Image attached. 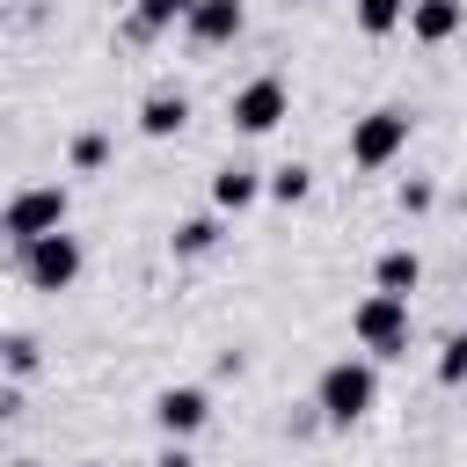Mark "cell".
I'll use <instances>...</instances> for the list:
<instances>
[{"instance_id":"obj_1","label":"cell","mask_w":467,"mask_h":467,"mask_svg":"<svg viewBox=\"0 0 467 467\" xmlns=\"http://www.w3.org/2000/svg\"><path fill=\"white\" fill-rule=\"evenodd\" d=\"M314 409H321V423H365L372 409H379V358H336V365H321V379H314Z\"/></svg>"},{"instance_id":"obj_2","label":"cell","mask_w":467,"mask_h":467,"mask_svg":"<svg viewBox=\"0 0 467 467\" xmlns=\"http://www.w3.org/2000/svg\"><path fill=\"white\" fill-rule=\"evenodd\" d=\"M409 139H416V117H409L401 102H379V109L350 117V168L379 175V168H394V161L409 153Z\"/></svg>"},{"instance_id":"obj_3","label":"cell","mask_w":467,"mask_h":467,"mask_svg":"<svg viewBox=\"0 0 467 467\" xmlns=\"http://www.w3.org/2000/svg\"><path fill=\"white\" fill-rule=\"evenodd\" d=\"M66 219H73V190L66 182H22L7 197V212H0V234H7V248H29V241L58 234Z\"/></svg>"},{"instance_id":"obj_4","label":"cell","mask_w":467,"mask_h":467,"mask_svg":"<svg viewBox=\"0 0 467 467\" xmlns=\"http://www.w3.org/2000/svg\"><path fill=\"white\" fill-rule=\"evenodd\" d=\"M80 270H88V248H80V234H44V241H29V248H15V277L29 285V292H73L80 285Z\"/></svg>"},{"instance_id":"obj_5","label":"cell","mask_w":467,"mask_h":467,"mask_svg":"<svg viewBox=\"0 0 467 467\" xmlns=\"http://www.w3.org/2000/svg\"><path fill=\"white\" fill-rule=\"evenodd\" d=\"M409 299L401 292H365L358 306H350V336H358V350H372V358H409Z\"/></svg>"},{"instance_id":"obj_6","label":"cell","mask_w":467,"mask_h":467,"mask_svg":"<svg viewBox=\"0 0 467 467\" xmlns=\"http://www.w3.org/2000/svg\"><path fill=\"white\" fill-rule=\"evenodd\" d=\"M226 117H234V131H241V139L277 131V124L292 117V88H285V73H255V80H241V88L226 95Z\"/></svg>"},{"instance_id":"obj_7","label":"cell","mask_w":467,"mask_h":467,"mask_svg":"<svg viewBox=\"0 0 467 467\" xmlns=\"http://www.w3.org/2000/svg\"><path fill=\"white\" fill-rule=\"evenodd\" d=\"M153 423H161V438H197L212 423V394L204 387H161L153 394Z\"/></svg>"},{"instance_id":"obj_8","label":"cell","mask_w":467,"mask_h":467,"mask_svg":"<svg viewBox=\"0 0 467 467\" xmlns=\"http://www.w3.org/2000/svg\"><path fill=\"white\" fill-rule=\"evenodd\" d=\"M255 197H270V168H248V161H226L212 175V212H248Z\"/></svg>"},{"instance_id":"obj_9","label":"cell","mask_w":467,"mask_h":467,"mask_svg":"<svg viewBox=\"0 0 467 467\" xmlns=\"http://www.w3.org/2000/svg\"><path fill=\"white\" fill-rule=\"evenodd\" d=\"M182 29H190V44H197V51H219V44H234V36L248 29V7H241V0H204Z\"/></svg>"},{"instance_id":"obj_10","label":"cell","mask_w":467,"mask_h":467,"mask_svg":"<svg viewBox=\"0 0 467 467\" xmlns=\"http://www.w3.org/2000/svg\"><path fill=\"white\" fill-rule=\"evenodd\" d=\"M467 29V0H409V36L416 44H452Z\"/></svg>"},{"instance_id":"obj_11","label":"cell","mask_w":467,"mask_h":467,"mask_svg":"<svg viewBox=\"0 0 467 467\" xmlns=\"http://www.w3.org/2000/svg\"><path fill=\"white\" fill-rule=\"evenodd\" d=\"M204 0H131V15H124V44H153L161 29H175V22H190Z\"/></svg>"},{"instance_id":"obj_12","label":"cell","mask_w":467,"mask_h":467,"mask_svg":"<svg viewBox=\"0 0 467 467\" xmlns=\"http://www.w3.org/2000/svg\"><path fill=\"white\" fill-rule=\"evenodd\" d=\"M219 234H226V212H190V219L168 226V255H175V263H197V255L219 248Z\"/></svg>"},{"instance_id":"obj_13","label":"cell","mask_w":467,"mask_h":467,"mask_svg":"<svg viewBox=\"0 0 467 467\" xmlns=\"http://www.w3.org/2000/svg\"><path fill=\"white\" fill-rule=\"evenodd\" d=\"M182 124H190V95H182V88H153V95L139 102V131H146V139H175Z\"/></svg>"},{"instance_id":"obj_14","label":"cell","mask_w":467,"mask_h":467,"mask_svg":"<svg viewBox=\"0 0 467 467\" xmlns=\"http://www.w3.org/2000/svg\"><path fill=\"white\" fill-rule=\"evenodd\" d=\"M423 285V255L416 248H379V263H372V292H416Z\"/></svg>"},{"instance_id":"obj_15","label":"cell","mask_w":467,"mask_h":467,"mask_svg":"<svg viewBox=\"0 0 467 467\" xmlns=\"http://www.w3.org/2000/svg\"><path fill=\"white\" fill-rule=\"evenodd\" d=\"M350 22H358V36H394V29H409V0H350Z\"/></svg>"},{"instance_id":"obj_16","label":"cell","mask_w":467,"mask_h":467,"mask_svg":"<svg viewBox=\"0 0 467 467\" xmlns=\"http://www.w3.org/2000/svg\"><path fill=\"white\" fill-rule=\"evenodd\" d=\"M66 168H73V175H102V168H109V131H102V124L73 131V146H66Z\"/></svg>"},{"instance_id":"obj_17","label":"cell","mask_w":467,"mask_h":467,"mask_svg":"<svg viewBox=\"0 0 467 467\" xmlns=\"http://www.w3.org/2000/svg\"><path fill=\"white\" fill-rule=\"evenodd\" d=\"M306 197H314V168H306V161L270 168V204H285V212H292V204H306Z\"/></svg>"},{"instance_id":"obj_18","label":"cell","mask_w":467,"mask_h":467,"mask_svg":"<svg viewBox=\"0 0 467 467\" xmlns=\"http://www.w3.org/2000/svg\"><path fill=\"white\" fill-rule=\"evenodd\" d=\"M0 365H7V379H29V372L44 365V343H36L29 328H7V336H0Z\"/></svg>"},{"instance_id":"obj_19","label":"cell","mask_w":467,"mask_h":467,"mask_svg":"<svg viewBox=\"0 0 467 467\" xmlns=\"http://www.w3.org/2000/svg\"><path fill=\"white\" fill-rule=\"evenodd\" d=\"M431 379H438V387H467V336H445V343H438Z\"/></svg>"},{"instance_id":"obj_20","label":"cell","mask_w":467,"mask_h":467,"mask_svg":"<svg viewBox=\"0 0 467 467\" xmlns=\"http://www.w3.org/2000/svg\"><path fill=\"white\" fill-rule=\"evenodd\" d=\"M394 204H401V212H431V204H438V182H431V175H401Z\"/></svg>"},{"instance_id":"obj_21","label":"cell","mask_w":467,"mask_h":467,"mask_svg":"<svg viewBox=\"0 0 467 467\" xmlns=\"http://www.w3.org/2000/svg\"><path fill=\"white\" fill-rule=\"evenodd\" d=\"M153 467H197V460H190V438H168V452H161Z\"/></svg>"},{"instance_id":"obj_22","label":"cell","mask_w":467,"mask_h":467,"mask_svg":"<svg viewBox=\"0 0 467 467\" xmlns=\"http://www.w3.org/2000/svg\"><path fill=\"white\" fill-rule=\"evenodd\" d=\"M7 467H44V460H7Z\"/></svg>"}]
</instances>
